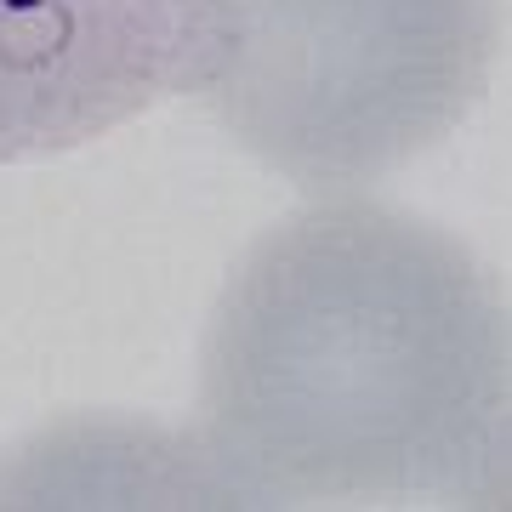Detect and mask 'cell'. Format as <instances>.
Masks as SVG:
<instances>
[{"mask_svg":"<svg viewBox=\"0 0 512 512\" xmlns=\"http://www.w3.org/2000/svg\"><path fill=\"white\" fill-rule=\"evenodd\" d=\"M200 450L239 507H507V308L393 205H313L234 268Z\"/></svg>","mask_w":512,"mask_h":512,"instance_id":"6da1fadb","label":"cell"},{"mask_svg":"<svg viewBox=\"0 0 512 512\" xmlns=\"http://www.w3.org/2000/svg\"><path fill=\"white\" fill-rule=\"evenodd\" d=\"M495 46V0H205L194 86L279 177L353 188L450 137Z\"/></svg>","mask_w":512,"mask_h":512,"instance_id":"7a4b0ae2","label":"cell"},{"mask_svg":"<svg viewBox=\"0 0 512 512\" xmlns=\"http://www.w3.org/2000/svg\"><path fill=\"white\" fill-rule=\"evenodd\" d=\"M205 0H0V165L69 154L194 86Z\"/></svg>","mask_w":512,"mask_h":512,"instance_id":"3957f363","label":"cell"}]
</instances>
